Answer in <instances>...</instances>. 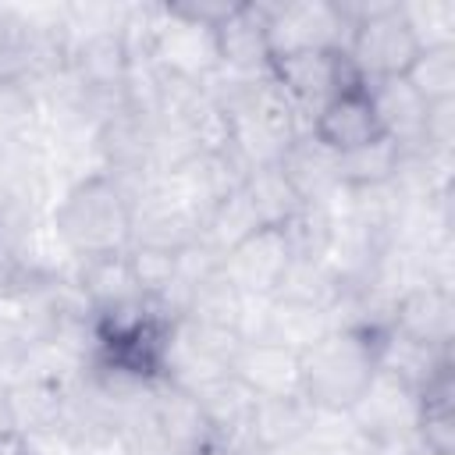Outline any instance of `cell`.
<instances>
[{
  "label": "cell",
  "mask_w": 455,
  "mask_h": 455,
  "mask_svg": "<svg viewBox=\"0 0 455 455\" xmlns=\"http://www.w3.org/2000/svg\"><path fill=\"white\" fill-rule=\"evenodd\" d=\"M235 0H178V4H164V11L178 21H188V25H199V28H217L228 14H231Z\"/></svg>",
  "instance_id": "obj_20"
},
{
  "label": "cell",
  "mask_w": 455,
  "mask_h": 455,
  "mask_svg": "<svg viewBox=\"0 0 455 455\" xmlns=\"http://www.w3.org/2000/svg\"><path fill=\"white\" fill-rule=\"evenodd\" d=\"M0 359H4V348H0Z\"/></svg>",
  "instance_id": "obj_22"
},
{
  "label": "cell",
  "mask_w": 455,
  "mask_h": 455,
  "mask_svg": "<svg viewBox=\"0 0 455 455\" xmlns=\"http://www.w3.org/2000/svg\"><path fill=\"white\" fill-rule=\"evenodd\" d=\"M18 409H14V395H11V384L0 380V441H11L18 437Z\"/></svg>",
  "instance_id": "obj_21"
},
{
  "label": "cell",
  "mask_w": 455,
  "mask_h": 455,
  "mask_svg": "<svg viewBox=\"0 0 455 455\" xmlns=\"http://www.w3.org/2000/svg\"><path fill=\"white\" fill-rule=\"evenodd\" d=\"M387 331L423 348H451V334H455L451 288L430 281H416L402 288L391 306Z\"/></svg>",
  "instance_id": "obj_8"
},
{
  "label": "cell",
  "mask_w": 455,
  "mask_h": 455,
  "mask_svg": "<svg viewBox=\"0 0 455 455\" xmlns=\"http://www.w3.org/2000/svg\"><path fill=\"white\" fill-rule=\"evenodd\" d=\"M366 89H370V100H373V110L380 117L384 135H391L402 149L419 146L427 103L412 92V85L405 78H384V82H370Z\"/></svg>",
  "instance_id": "obj_14"
},
{
  "label": "cell",
  "mask_w": 455,
  "mask_h": 455,
  "mask_svg": "<svg viewBox=\"0 0 455 455\" xmlns=\"http://www.w3.org/2000/svg\"><path fill=\"white\" fill-rule=\"evenodd\" d=\"M228 373L252 391L256 398H274V395H302V363L299 352L263 341V338H238V348L231 355Z\"/></svg>",
  "instance_id": "obj_9"
},
{
  "label": "cell",
  "mask_w": 455,
  "mask_h": 455,
  "mask_svg": "<svg viewBox=\"0 0 455 455\" xmlns=\"http://www.w3.org/2000/svg\"><path fill=\"white\" fill-rule=\"evenodd\" d=\"M270 78L277 82V89L291 100L295 110H309L313 114L338 92L366 85L355 71V64L348 60L345 46L341 50H295V53H281L270 60Z\"/></svg>",
  "instance_id": "obj_4"
},
{
  "label": "cell",
  "mask_w": 455,
  "mask_h": 455,
  "mask_svg": "<svg viewBox=\"0 0 455 455\" xmlns=\"http://www.w3.org/2000/svg\"><path fill=\"white\" fill-rule=\"evenodd\" d=\"M213 50L220 71L267 75L274 60L270 46V7L256 0H235L231 14L213 28Z\"/></svg>",
  "instance_id": "obj_6"
},
{
  "label": "cell",
  "mask_w": 455,
  "mask_h": 455,
  "mask_svg": "<svg viewBox=\"0 0 455 455\" xmlns=\"http://www.w3.org/2000/svg\"><path fill=\"white\" fill-rule=\"evenodd\" d=\"M132 224L135 196L107 171L78 178L53 206V231L78 263L124 252L132 245Z\"/></svg>",
  "instance_id": "obj_1"
},
{
  "label": "cell",
  "mask_w": 455,
  "mask_h": 455,
  "mask_svg": "<svg viewBox=\"0 0 455 455\" xmlns=\"http://www.w3.org/2000/svg\"><path fill=\"white\" fill-rule=\"evenodd\" d=\"M270 7V46L274 57L295 50H341L348 39V21L331 0L306 4H267Z\"/></svg>",
  "instance_id": "obj_7"
},
{
  "label": "cell",
  "mask_w": 455,
  "mask_h": 455,
  "mask_svg": "<svg viewBox=\"0 0 455 455\" xmlns=\"http://www.w3.org/2000/svg\"><path fill=\"white\" fill-rule=\"evenodd\" d=\"M419 46H455V4L427 0V4H402Z\"/></svg>",
  "instance_id": "obj_18"
},
{
  "label": "cell",
  "mask_w": 455,
  "mask_h": 455,
  "mask_svg": "<svg viewBox=\"0 0 455 455\" xmlns=\"http://www.w3.org/2000/svg\"><path fill=\"white\" fill-rule=\"evenodd\" d=\"M313 419H316V409L302 395L256 398L252 402V412H249L245 437H249L252 451L277 455V451L291 448L295 441H302L313 430Z\"/></svg>",
  "instance_id": "obj_11"
},
{
  "label": "cell",
  "mask_w": 455,
  "mask_h": 455,
  "mask_svg": "<svg viewBox=\"0 0 455 455\" xmlns=\"http://www.w3.org/2000/svg\"><path fill=\"white\" fill-rule=\"evenodd\" d=\"M338 7L348 21L345 53L366 85L384 78H402L412 68L423 46L402 4H338Z\"/></svg>",
  "instance_id": "obj_3"
},
{
  "label": "cell",
  "mask_w": 455,
  "mask_h": 455,
  "mask_svg": "<svg viewBox=\"0 0 455 455\" xmlns=\"http://www.w3.org/2000/svg\"><path fill=\"white\" fill-rule=\"evenodd\" d=\"M412 437L427 455H455V363L451 359L416 387Z\"/></svg>",
  "instance_id": "obj_12"
},
{
  "label": "cell",
  "mask_w": 455,
  "mask_h": 455,
  "mask_svg": "<svg viewBox=\"0 0 455 455\" xmlns=\"http://www.w3.org/2000/svg\"><path fill=\"white\" fill-rule=\"evenodd\" d=\"M402 167V146L391 135H377L366 146L338 153V185L341 188H373L391 185Z\"/></svg>",
  "instance_id": "obj_15"
},
{
  "label": "cell",
  "mask_w": 455,
  "mask_h": 455,
  "mask_svg": "<svg viewBox=\"0 0 455 455\" xmlns=\"http://www.w3.org/2000/svg\"><path fill=\"white\" fill-rule=\"evenodd\" d=\"M242 192H245V199H249L259 228H281L302 206V199L295 196V188L288 185V178L281 174L277 164L252 167L245 174V181H242Z\"/></svg>",
  "instance_id": "obj_16"
},
{
  "label": "cell",
  "mask_w": 455,
  "mask_h": 455,
  "mask_svg": "<svg viewBox=\"0 0 455 455\" xmlns=\"http://www.w3.org/2000/svg\"><path fill=\"white\" fill-rule=\"evenodd\" d=\"M46 277L28 267L11 231L0 228V299H25L32 288H39Z\"/></svg>",
  "instance_id": "obj_19"
},
{
  "label": "cell",
  "mask_w": 455,
  "mask_h": 455,
  "mask_svg": "<svg viewBox=\"0 0 455 455\" xmlns=\"http://www.w3.org/2000/svg\"><path fill=\"white\" fill-rule=\"evenodd\" d=\"M306 132H313V139H320L331 153H348V149L366 146L377 135H384L366 85H355V89H345V92L331 96L313 114Z\"/></svg>",
  "instance_id": "obj_10"
},
{
  "label": "cell",
  "mask_w": 455,
  "mask_h": 455,
  "mask_svg": "<svg viewBox=\"0 0 455 455\" xmlns=\"http://www.w3.org/2000/svg\"><path fill=\"white\" fill-rule=\"evenodd\" d=\"M274 164L281 167V174L288 178V185L295 188V196L302 203L331 206V196L341 192V185H338V153H331L320 139H313V132L295 135Z\"/></svg>",
  "instance_id": "obj_13"
},
{
  "label": "cell",
  "mask_w": 455,
  "mask_h": 455,
  "mask_svg": "<svg viewBox=\"0 0 455 455\" xmlns=\"http://www.w3.org/2000/svg\"><path fill=\"white\" fill-rule=\"evenodd\" d=\"M288 267L291 252L284 245L281 228H256L220 256V274L245 299H274Z\"/></svg>",
  "instance_id": "obj_5"
},
{
  "label": "cell",
  "mask_w": 455,
  "mask_h": 455,
  "mask_svg": "<svg viewBox=\"0 0 455 455\" xmlns=\"http://www.w3.org/2000/svg\"><path fill=\"white\" fill-rule=\"evenodd\" d=\"M380 338L384 331L363 327H331L316 338L306 352H299L302 398L316 412H352L380 373Z\"/></svg>",
  "instance_id": "obj_2"
},
{
  "label": "cell",
  "mask_w": 455,
  "mask_h": 455,
  "mask_svg": "<svg viewBox=\"0 0 455 455\" xmlns=\"http://www.w3.org/2000/svg\"><path fill=\"white\" fill-rule=\"evenodd\" d=\"M402 78L423 103L455 100V46H423Z\"/></svg>",
  "instance_id": "obj_17"
}]
</instances>
